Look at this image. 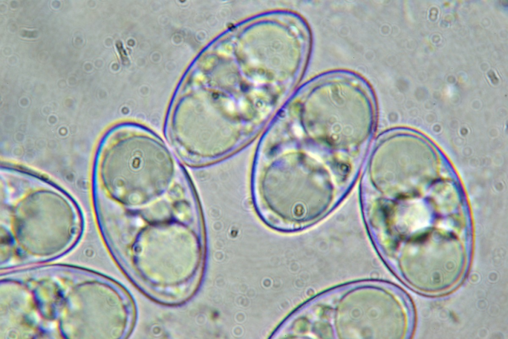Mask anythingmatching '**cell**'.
Instances as JSON below:
<instances>
[{
	"label": "cell",
	"mask_w": 508,
	"mask_h": 339,
	"mask_svg": "<svg viewBox=\"0 0 508 339\" xmlns=\"http://www.w3.org/2000/svg\"><path fill=\"white\" fill-rule=\"evenodd\" d=\"M112 163V184L119 198L140 205L160 195L173 182L175 165L164 143L140 126L123 124L107 141Z\"/></svg>",
	"instance_id": "6da1fadb"
}]
</instances>
